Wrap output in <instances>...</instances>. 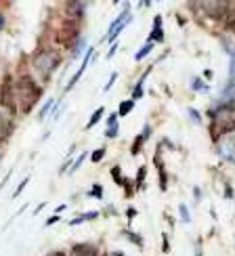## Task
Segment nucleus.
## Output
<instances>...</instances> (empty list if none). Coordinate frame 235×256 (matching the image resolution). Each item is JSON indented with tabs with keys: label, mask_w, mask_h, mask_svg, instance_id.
Returning <instances> with one entry per match:
<instances>
[{
	"label": "nucleus",
	"mask_w": 235,
	"mask_h": 256,
	"mask_svg": "<svg viewBox=\"0 0 235 256\" xmlns=\"http://www.w3.org/2000/svg\"><path fill=\"white\" fill-rule=\"evenodd\" d=\"M103 156H105V147H99V149H94V152L90 154V162H92V164L101 162V160H103Z\"/></svg>",
	"instance_id": "16"
},
{
	"label": "nucleus",
	"mask_w": 235,
	"mask_h": 256,
	"mask_svg": "<svg viewBox=\"0 0 235 256\" xmlns=\"http://www.w3.org/2000/svg\"><path fill=\"white\" fill-rule=\"evenodd\" d=\"M143 80H145V76L141 78V82L136 84V88H134V92H132V101H134V99H141V97H143Z\"/></svg>",
	"instance_id": "19"
},
{
	"label": "nucleus",
	"mask_w": 235,
	"mask_h": 256,
	"mask_svg": "<svg viewBox=\"0 0 235 256\" xmlns=\"http://www.w3.org/2000/svg\"><path fill=\"white\" fill-rule=\"evenodd\" d=\"M116 78H118V74L114 72V74H112V76H110V82H108V84H105V90H110V88L114 86V82H116Z\"/></svg>",
	"instance_id": "25"
},
{
	"label": "nucleus",
	"mask_w": 235,
	"mask_h": 256,
	"mask_svg": "<svg viewBox=\"0 0 235 256\" xmlns=\"http://www.w3.org/2000/svg\"><path fill=\"white\" fill-rule=\"evenodd\" d=\"M52 105H55L52 101H46V103H44V108H42V112L38 114V120H44V118H46V114L50 112V108H52Z\"/></svg>",
	"instance_id": "20"
},
{
	"label": "nucleus",
	"mask_w": 235,
	"mask_h": 256,
	"mask_svg": "<svg viewBox=\"0 0 235 256\" xmlns=\"http://www.w3.org/2000/svg\"><path fill=\"white\" fill-rule=\"evenodd\" d=\"M152 48H154V42H147V44H145V46H143V48H141V50H138L136 55H134V59H136V61H141L143 57H147L149 52H152Z\"/></svg>",
	"instance_id": "15"
},
{
	"label": "nucleus",
	"mask_w": 235,
	"mask_h": 256,
	"mask_svg": "<svg viewBox=\"0 0 235 256\" xmlns=\"http://www.w3.org/2000/svg\"><path fill=\"white\" fill-rule=\"evenodd\" d=\"M59 63H61V57H59L57 50H52V48H40L36 55H34L32 66L36 68V72L42 76V80H48L50 74L59 68Z\"/></svg>",
	"instance_id": "2"
},
{
	"label": "nucleus",
	"mask_w": 235,
	"mask_h": 256,
	"mask_svg": "<svg viewBox=\"0 0 235 256\" xmlns=\"http://www.w3.org/2000/svg\"><path fill=\"white\" fill-rule=\"evenodd\" d=\"M2 26H4V19H2V15H0V30H2Z\"/></svg>",
	"instance_id": "34"
},
{
	"label": "nucleus",
	"mask_w": 235,
	"mask_h": 256,
	"mask_svg": "<svg viewBox=\"0 0 235 256\" xmlns=\"http://www.w3.org/2000/svg\"><path fill=\"white\" fill-rule=\"evenodd\" d=\"M194 88H204V86H202V82H200V80H196V82H194Z\"/></svg>",
	"instance_id": "31"
},
{
	"label": "nucleus",
	"mask_w": 235,
	"mask_h": 256,
	"mask_svg": "<svg viewBox=\"0 0 235 256\" xmlns=\"http://www.w3.org/2000/svg\"><path fill=\"white\" fill-rule=\"evenodd\" d=\"M132 108H134V101H132V99L122 101V103H120V108H118V116H128V114L132 112Z\"/></svg>",
	"instance_id": "13"
},
{
	"label": "nucleus",
	"mask_w": 235,
	"mask_h": 256,
	"mask_svg": "<svg viewBox=\"0 0 235 256\" xmlns=\"http://www.w3.org/2000/svg\"><path fill=\"white\" fill-rule=\"evenodd\" d=\"M66 8H68V10H66V15H68L70 19H74V24H76L78 19H82L86 4H82V2H68V6H66Z\"/></svg>",
	"instance_id": "8"
},
{
	"label": "nucleus",
	"mask_w": 235,
	"mask_h": 256,
	"mask_svg": "<svg viewBox=\"0 0 235 256\" xmlns=\"http://www.w3.org/2000/svg\"><path fill=\"white\" fill-rule=\"evenodd\" d=\"M103 112H105V108H99L97 112H94V114L90 116V120H88V124H86V130H90V128H92L94 124H97V122L103 118Z\"/></svg>",
	"instance_id": "14"
},
{
	"label": "nucleus",
	"mask_w": 235,
	"mask_h": 256,
	"mask_svg": "<svg viewBox=\"0 0 235 256\" xmlns=\"http://www.w3.org/2000/svg\"><path fill=\"white\" fill-rule=\"evenodd\" d=\"M94 55V48H88V52H86V57H84V61H82V66L78 68V72L76 74H74V78L70 80V84H68V86H66V90L70 92V88H74V86H76V82L82 78V74H84V70H86V66H88V63H90V57Z\"/></svg>",
	"instance_id": "7"
},
{
	"label": "nucleus",
	"mask_w": 235,
	"mask_h": 256,
	"mask_svg": "<svg viewBox=\"0 0 235 256\" xmlns=\"http://www.w3.org/2000/svg\"><path fill=\"white\" fill-rule=\"evenodd\" d=\"M101 194H103V187H101V185H94L92 191H90V196H92V198H103Z\"/></svg>",
	"instance_id": "23"
},
{
	"label": "nucleus",
	"mask_w": 235,
	"mask_h": 256,
	"mask_svg": "<svg viewBox=\"0 0 235 256\" xmlns=\"http://www.w3.org/2000/svg\"><path fill=\"white\" fill-rule=\"evenodd\" d=\"M160 26H162V17H156V24H154V32H152V34H149V40L147 42H162L164 40V32H162V28H160Z\"/></svg>",
	"instance_id": "10"
},
{
	"label": "nucleus",
	"mask_w": 235,
	"mask_h": 256,
	"mask_svg": "<svg viewBox=\"0 0 235 256\" xmlns=\"http://www.w3.org/2000/svg\"><path fill=\"white\" fill-rule=\"evenodd\" d=\"M42 88L36 84V80L32 76H19L15 84V99L19 101V110L21 114H30L34 110V105L40 101Z\"/></svg>",
	"instance_id": "1"
},
{
	"label": "nucleus",
	"mask_w": 235,
	"mask_h": 256,
	"mask_svg": "<svg viewBox=\"0 0 235 256\" xmlns=\"http://www.w3.org/2000/svg\"><path fill=\"white\" fill-rule=\"evenodd\" d=\"M57 220H59V214H55V216H50V218H46V222H44V225H46V227H50V225H52V222H57Z\"/></svg>",
	"instance_id": "27"
},
{
	"label": "nucleus",
	"mask_w": 235,
	"mask_h": 256,
	"mask_svg": "<svg viewBox=\"0 0 235 256\" xmlns=\"http://www.w3.org/2000/svg\"><path fill=\"white\" fill-rule=\"evenodd\" d=\"M128 21H130V15H128V10H124V13H122V15L118 17V19L114 21V24H112V28H110V34H108V38H110L112 42L118 38V34H120V32L124 30V26L128 24Z\"/></svg>",
	"instance_id": "5"
},
{
	"label": "nucleus",
	"mask_w": 235,
	"mask_h": 256,
	"mask_svg": "<svg viewBox=\"0 0 235 256\" xmlns=\"http://www.w3.org/2000/svg\"><path fill=\"white\" fill-rule=\"evenodd\" d=\"M145 174H147V170L141 166V168H138V176H136V185H141L143 183V178H145Z\"/></svg>",
	"instance_id": "24"
},
{
	"label": "nucleus",
	"mask_w": 235,
	"mask_h": 256,
	"mask_svg": "<svg viewBox=\"0 0 235 256\" xmlns=\"http://www.w3.org/2000/svg\"><path fill=\"white\" fill-rule=\"evenodd\" d=\"M28 183H30V178H24V180H21V185H19V187L15 189V194H13V198H17V196L21 194V191H24V189H26V185H28Z\"/></svg>",
	"instance_id": "22"
},
{
	"label": "nucleus",
	"mask_w": 235,
	"mask_h": 256,
	"mask_svg": "<svg viewBox=\"0 0 235 256\" xmlns=\"http://www.w3.org/2000/svg\"><path fill=\"white\" fill-rule=\"evenodd\" d=\"M198 256H202V252H200V250H198Z\"/></svg>",
	"instance_id": "35"
},
{
	"label": "nucleus",
	"mask_w": 235,
	"mask_h": 256,
	"mask_svg": "<svg viewBox=\"0 0 235 256\" xmlns=\"http://www.w3.org/2000/svg\"><path fill=\"white\" fill-rule=\"evenodd\" d=\"M116 134H118V126H110V130H108V136H112V138H114Z\"/></svg>",
	"instance_id": "28"
},
{
	"label": "nucleus",
	"mask_w": 235,
	"mask_h": 256,
	"mask_svg": "<svg viewBox=\"0 0 235 256\" xmlns=\"http://www.w3.org/2000/svg\"><path fill=\"white\" fill-rule=\"evenodd\" d=\"M202 6L208 8L206 13L212 15V17H216V19H218V17H225L227 10H229V4H227V2H204Z\"/></svg>",
	"instance_id": "6"
},
{
	"label": "nucleus",
	"mask_w": 235,
	"mask_h": 256,
	"mask_svg": "<svg viewBox=\"0 0 235 256\" xmlns=\"http://www.w3.org/2000/svg\"><path fill=\"white\" fill-rule=\"evenodd\" d=\"M170 248H168V240H166V236H164V252H168Z\"/></svg>",
	"instance_id": "33"
},
{
	"label": "nucleus",
	"mask_w": 235,
	"mask_h": 256,
	"mask_svg": "<svg viewBox=\"0 0 235 256\" xmlns=\"http://www.w3.org/2000/svg\"><path fill=\"white\" fill-rule=\"evenodd\" d=\"M72 254L74 256H99L97 248L90 246V244H76V246L72 248Z\"/></svg>",
	"instance_id": "9"
},
{
	"label": "nucleus",
	"mask_w": 235,
	"mask_h": 256,
	"mask_svg": "<svg viewBox=\"0 0 235 256\" xmlns=\"http://www.w3.org/2000/svg\"><path fill=\"white\" fill-rule=\"evenodd\" d=\"M143 141H145V136L143 134H138L136 138H134V143H132V149H130V152L136 156L138 152H141V147H143Z\"/></svg>",
	"instance_id": "18"
},
{
	"label": "nucleus",
	"mask_w": 235,
	"mask_h": 256,
	"mask_svg": "<svg viewBox=\"0 0 235 256\" xmlns=\"http://www.w3.org/2000/svg\"><path fill=\"white\" fill-rule=\"evenodd\" d=\"M10 128H13V126H10V124L2 118V114H0V145H2V141L10 134Z\"/></svg>",
	"instance_id": "12"
},
{
	"label": "nucleus",
	"mask_w": 235,
	"mask_h": 256,
	"mask_svg": "<svg viewBox=\"0 0 235 256\" xmlns=\"http://www.w3.org/2000/svg\"><path fill=\"white\" fill-rule=\"evenodd\" d=\"M0 105L10 114L17 112V99H15V82L13 76H4L0 84Z\"/></svg>",
	"instance_id": "3"
},
{
	"label": "nucleus",
	"mask_w": 235,
	"mask_h": 256,
	"mask_svg": "<svg viewBox=\"0 0 235 256\" xmlns=\"http://www.w3.org/2000/svg\"><path fill=\"white\" fill-rule=\"evenodd\" d=\"M225 30L235 34V6H229L227 15H225Z\"/></svg>",
	"instance_id": "11"
},
{
	"label": "nucleus",
	"mask_w": 235,
	"mask_h": 256,
	"mask_svg": "<svg viewBox=\"0 0 235 256\" xmlns=\"http://www.w3.org/2000/svg\"><path fill=\"white\" fill-rule=\"evenodd\" d=\"M126 212H128V218H134V214H136V210H134V208H128Z\"/></svg>",
	"instance_id": "30"
},
{
	"label": "nucleus",
	"mask_w": 235,
	"mask_h": 256,
	"mask_svg": "<svg viewBox=\"0 0 235 256\" xmlns=\"http://www.w3.org/2000/svg\"><path fill=\"white\" fill-rule=\"evenodd\" d=\"M78 34H80V28H78V24H66V26H61L59 28V32H57V42L61 46H66V48H70L74 42L78 40Z\"/></svg>",
	"instance_id": "4"
},
{
	"label": "nucleus",
	"mask_w": 235,
	"mask_h": 256,
	"mask_svg": "<svg viewBox=\"0 0 235 256\" xmlns=\"http://www.w3.org/2000/svg\"><path fill=\"white\" fill-rule=\"evenodd\" d=\"M180 216H183L185 222H189V212H187V206H180Z\"/></svg>",
	"instance_id": "26"
},
{
	"label": "nucleus",
	"mask_w": 235,
	"mask_h": 256,
	"mask_svg": "<svg viewBox=\"0 0 235 256\" xmlns=\"http://www.w3.org/2000/svg\"><path fill=\"white\" fill-rule=\"evenodd\" d=\"M48 256H66V252H61V250H59V252H52V254H48Z\"/></svg>",
	"instance_id": "32"
},
{
	"label": "nucleus",
	"mask_w": 235,
	"mask_h": 256,
	"mask_svg": "<svg viewBox=\"0 0 235 256\" xmlns=\"http://www.w3.org/2000/svg\"><path fill=\"white\" fill-rule=\"evenodd\" d=\"M112 176H114V183H116V185H124V178H122V172H120V166H114V168H112Z\"/></svg>",
	"instance_id": "17"
},
{
	"label": "nucleus",
	"mask_w": 235,
	"mask_h": 256,
	"mask_svg": "<svg viewBox=\"0 0 235 256\" xmlns=\"http://www.w3.org/2000/svg\"><path fill=\"white\" fill-rule=\"evenodd\" d=\"M116 120H118V114L110 116V120H108V124H110V126H116Z\"/></svg>",
	"instance_id": "29"
},
{
	"label": "nucleus",
	"mask_w": 235,
	"mask_h": 256,
	"mask_svg": "<svg viewBox=\"0 0 235 256\" xmlns=\"http://www.w3.org/2000/svg\"><path fill=\"white\" fill-rule=\"evenodd\" d=\"M84 160H86V154H80V156H78V160H76V162H74V166L70 168V174H72V172H76V170L80 168V164L84 162Z\"/></svg>",
	"instance_id": "21"
}]
</instances>
